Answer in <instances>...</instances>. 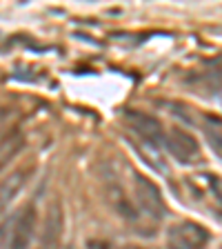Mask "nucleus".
<instances>
[{"instance_id":"1","label":"nucleus","mask_w":222,"mask_h":249,"mask_svg":"<svg viewBox=\"0 0 222 249\" xmlns=\"http://www.w3.org/2000/svg\"><path fill=\"white\" fill-rule=\"evenodd\" d=\"M38 205L25 202L14 218L0 225V249H29L36 238Z\"/></svg>"},{"instance_id":"2","label":"nucleus","mask_w":222,"mask_h":249,"mask_svg":"<svg viewBox=\"0 0 222 249\" xmlns=\"http://www.w3.org/2000/svg\"><path fill=\"white\" fill-rule=\"evenodd\" d=\"M211 231L196 220H178L167 229V249H207Z\"/></svg>"},{"instance_id":"3","label":"nucleus","mask_w":222,"mask_h":249,"mask_svg":"<svg viewBox=\"0 0 222 249\" xmlns=\"http://www.w3.org/2000/svg\"><path fill=\"white\" fill-rule=\"evenodd\" d=\"M167 151L176 158L180 165H196L202 160V149L196 136L189 134L182 127H173V129L165 131V142H162Z\"/></svg>"},{"instance_id":"4","label":"nucleus","mask_w":222,"mask_h":249,"mask_svg":"<svg viewBox=\"0 0 222 249\" xmlns=\"http://www.w3.org/2000/svg\"><path fill=\"white\" fill-rule=\"evenodd\" d=\"M134 194H136V205L140 212H145L154 220H162L167 216V202L162 198L160 187L147 176L134 174Z\"/></svg>"},{"instance_id":"5","label":"nucleus","mask_w":222,"mask_h":249,"mask_svg":"<svg viewBox=\"0 0 222 249\" xmlns=\"http://www.w3.org/2000/svg\"><path fill=\"white\" fill-rule=\"evenodd\" d=\"M127 123H129L131 131L138 136L142 142H147L154 149H162V142H165V127L155 116L147 114V111H136V109H129L124 114Z\"/></svg>"},{"instance_id":"6","label":"nucleus","mask_w":222,"mask_h":249,"mask_svg":"<svg viewBox=\"0 0 222 249\" xmlns=\"http://www.w3.org/2000/svg\"><path fill=\"white\" fill-rule=\"evenodd\" d=\"M34 171H36L34 165H22V167H18V169H14L11 174H7V176L0 180V216L11 207V202L20 196L22 189L29 185Z\"/></svg>"},{"instance_id":"7","label":"nucleus","mask_w":222,"mask_h":249,"mask_svg":"<svg viewBox=\"0 0 222 249\" xmlns=\"http://www.w3.org/2000/svg\"><path fill=\"white\" fill-rule=\"evenodd\" d=\"M62 233H65V209H62V202L56 200L47 209L38 249H60Z\"/></svg>"},{"instance_id":"8","label":"nucleus","mask_w":222,"mask_h":249,"mask_svg":"<svg viewBox=\"0 0 222 249\" xmlns=\"http://www.w3.org/2000/svg\"><path fill=\"white\" fill-rule=\"evenodd\" d=\"M25 145H27V140L20 129H14L0 138V171H5L11 165V160L20 156Z\"/></svg>"},{"instance_id":"9","label":"nucleus","mask_w":222,"mask_h":249,"mask_svg":"<svg viewBox=\"0 0 222 249\" xmlns=\"http://www.w3.org/2000/svg\"><path fill=\"white\" fill-rule=\"evenodd\" d=\"M85 247L87 249H118L111 240H107V238H87L85 240Z\"/></svg>"},{"instance_id":"10","label":"nucleus","mask_w":222,"mask_h":249,"mask_svg":"<svg viewBox=\"0 0 222 249\" xmlns=\"http://www.w3.org/2000/svg\"><path fill=\"white\" fill-rule=\"evenodd\" d=\"M122 249H155V247H142V245H127Z\"/></svg>"},{"instance_id":"11","label":"nucleus","mask_w":222,"mask_h":249,"mask_svg":"<svg viewBox=\"0 0 222 249\" xmlns=\"http://www.w3.org/2000/svg\"><path fill=\"white\" fill-rule=\"evenodd\" d=\"M67 249H76V247H73V245H69V247H67Z\"/></svg>"}]
</instances>
